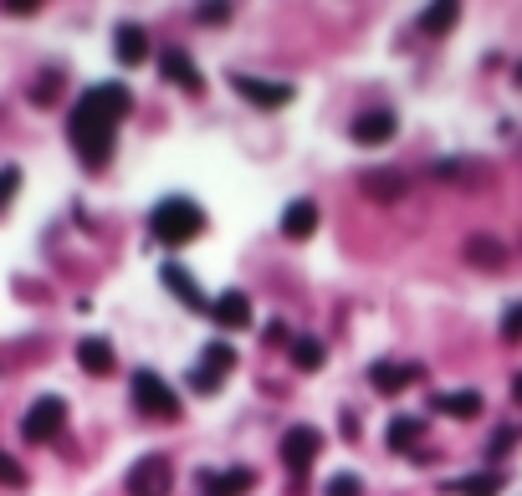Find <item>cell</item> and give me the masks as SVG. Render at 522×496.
Segmentation results:
<instances>
[{
	"label": "cell",
	"instance_id": "13",
	"mask_svg": "<svg viewBox=\"0 0 522 496\" xmlns=\"http://www.w3.org/2000/svg\"><path fill=\"white\" fill-rule=\"evenodd\" d=\"M113 57H118L123 67H139V62L149 57V36H144V26L123 21V26L113 31Z\"/></svg>",
	"mask_w": 522,
	"mask_h": 496
},
{
	"label": "cell",
	"instance_id": "22",
	"mask_svg": "<svg viewBox=\"0 0 522 496\" xmlns=\"http://www.w3.org/2000/svg\"><path fill=\"white\" fill-rule=\"evenodd\" d=\"M466 256H471L476 266H502L507 251H502V241H492V236H471V241H466Z\"/></svg>",
	"mask_w": 522,
	"mask_h": 496
},
{
	"label": "cell",
	"instance_id": "3",
	"mask_svg": "<svg viewBox=\"0 0 522 496\" xmlns=\"http://www.w3.org/2000/svg\"><path fill=\"white\" fill-rule=\"evenodd\" d=\"M128 389H134L139 415H149V420H180V394L169 389V379H164V374L139 369L134 379H128Z\"/></svg>",
	"mask_w": 522,
	"mask_h": 496
},
{
	"label": "cell",
	"instance_id": "11",
	"mask_svg": "<svg viewBox=\"0 0 522 496\" xmlns=\"http://www.w3.org/2000/svg\"><path fill=\"white\" fill-rule=\"evenodd\" d=\"M210 318L221 323V328H231V333H236V328H251V297H246V292H236V287H231V292H221V297L210 302Z\"/></svg>",
	"mask_w": 522,
	"mask_h": 496
},
{
	"label": "cell",
	"instance_id": "16",
	"mask_svg": "<svg viewBox=\"0 0 522 496\" xmlns=\"http://www.w3.org/2000/svg\"><path fill=\"white\" fill-rule=\"evenodd\" d=\"M313 231H318V205H313V200H292V205L282 210V236L308 241Z\"/></svg>",
	"mask_w": 522,
	"mask_h": 496
},
{
	"label": "cell",
	"instance_id": "9",
	"mask_svg": "<svg viewBox=\"0 0 522 496\" xmlns=\"http://www.w3.org/2000/svg\"><path fill=\"white\" fill-rule=\"evenodd\" d=\"M159 282L174 292V297H180L190 312H200V318H205V312H210V302H205V292H200V282L190 277V266H180V261H164L159 266Z\"/></svg>",
	"mask_w": 522,
	"mask_h": 496
},
{
	"label": "cell",
	"instance_id": "19",
	"mask_svg": "<svg viewBox=\"0 0 522 496\" xmlns=\"http://www.w3.org/2000/svg\"><path fill=\"white\" fill-rule=\"evenodd\" d=\"M456 21H461V6H451V0H441V6H425V11H420V31H430V36H446Z\"/></svg>",
	"mask_w": 522,
	"mask_h": 496
},
{
	"label": "cell",
	"instance_id": "34",
	"mask_svg": "<svg viewBox=\"0 0 522 496\" xmlns=\"http://www.w3.org/2000/svg\"><path fill=\"white\" fill-rule=\"evenodd\" d=\"M512 77H517V87H522V62H517V67H512Z\"/></svg>",
	"mask_w": 522,
	"mask_h": 496
},
{
	"label": "cell",
	"instance_id": "27",
	"mask_svg": "<svg viewBox=\"0 0 522 496\" xmlns=\"http://www.w3.org/2000/svg\"><path fill=\"white\" fill-rule=\"evenodd\" d=\"M190 389H200V394H215V389H221V374H215V369H205V364H195V369H190Z\"/></svg>",
	"mask_w": 522,
	"mask_h": 496
},
{
	"label": "cell",
	"instance_id": "30",
	"mask_svg": "<svg viewBox=\"0 0 522 496\" xmlns=\"http://www.w3.org/2000/svg\"><path fill=\"white\" fill-rule=\"evenodd\" d=\"M21 481H26V471L6 456V450H0V486H21Z\"/></svg>",
	"mask_w": 522,
	"mask_h": 496
},
{
	"label": "cell",
	"instance_id": "12",
	"mask_svg": "<svg viewBox=\"0 0 522 496\" xmlns=\"http://www.w3.org/2000/svg\"><path fill=\"white\" fill-rule=\"evenodd\" d=\"M200 486L205 496H241L256 486V471L251 466H236V471H200Z\"/></svg>",
	"mask_w": 522,
	"mask_h": 496
},
{
	"label": "cell",
	"instance_id": "15",
	"mask_svg": "<svg viewBox=\"0 0 522 496\" xmlns=\"http://www.w3.org/2000/svg\"><path fill=\"white\" fill-rule=\"evenodd\" d=\"M369 379H374V389H379V394H400L405 384H415V379H420V364H389V358H379V364L369 369Z\"/></svg>",
	"mask_w": 522,
	"mask_h": 496
},
{
	"label": "cell",
	"instance_id": "17",
	"mask_svg": "<svg viewBox=\"0 0 522 496\" xmlns=\"http://www.w3.org/2000/svg\"><path fill=\"white\" fill-rule=\"evenodd\" d=\"M430 404H435L441 415H451V420H476V415H482V394H476V389H451V394H435Z\"/></svg>",
	"mask_w": 522,
	"mask_h": 496
},
{
	"label": "cell",
	"instance_id": "32",
	"mask_svg": "<svg viewBox=\"0 0 522 496\" xmlns=\"http://www.w3.org/2000/svg\"><path fill=\"white\" fill-rule=\"evenodd\" d=\"M11 16H36V0H6Z\"/></svg>",
	"mask_w": 522,
	"mask_h": 496
},
{
	"label": "cell",
	"instance_id": "33",
	"mask_svg": "<svg viewBox=\"0 0 522 496\" xmlns=\"http://www.w3.org/2000/svg\"><path fill=\"white\" fill-rule=\"evenodd\" d=\"M512 399H517V404H522V374H517V379H512Z\"/></svg>",
	"mask_w": 522,
	"mask_h": 496
},
{
	"label": "cell",
	"instance_id": "8",
	"mask_svg": "<svg viewBox=\"0 0 522 496\" xmlns=\"http://www.w3.org/2000/svg\"><path fill=\"white\" fill-rule=\"evenodd\" d=\"M348 133H354L359 149H379V144H389L400 133V118L389 113V108H369V113L354 118V128H348Z\"/></svg>",
	"mask_w": 522,
	"mask_h": 496
},
{
	"label": "cell",
	"instance_id": "21",
	"mask_svg": "<svg viewBox=\"0 0 522 496\" xmlns=\"http://www.w3.org/2000/svg\"><path fill=\"white\" fill-rule=\"evenodd\" d=\"M323 358H328V353H323L318 338H292V364H297L302 374H318V369H323Z\"/></svg>",
	"mask_w": 522,
	"mask_h": 496
},
{
	"label": "cell",
	"instance_id": "29",
	"mask_svg": "<svg viewBox=\"0 0 522 496\" xmlns=\"http://www.w3.org/2000/svg\"><path fill=\"white\" fill-rule=\"evenodd\" d=\"M502 338H507V343H517V338H522V302H512V307H507V318H502Z\"/></svg>",
	"mask_w": 522,
	"mask_h": 496
},
{
	"label": "cell",
	"instance_id": "20",
	"mask_svg": "<svg viewBox=\"0 0 522 496\" xmlns=\"http://www.w3.org/2000/svg\"><path fill=\"white\" fill-rule=\"evenodd\" d=\"M420 435H425L420 415H395V420H389V450H410Z\"/></svg>",
	"mask_w": 522,
	"mask_h": 496
},
{
	"label": "cell",
	"instance_id": "4",
	"mask_svg": "<svg viewBox=\"0 0 522 496\" xmlns=\"http://www.w3.org/2000/svg\"><path fill=\"white\" fill-rule=\"evenodd\" d=\"M62 425H67V399L62 394H41L31 410H26V420H21V435L31 445H41V440H57Z\"/></svg>",
	"mask_w": 522,
	"mask_h": 496
},
{
	"label": "cell",
	"instance_id": "6",
	"mask_svg": "<svg viewBox=\"0 0 522 496\" xmlns=\"http://www.w3.org/2000/svg\"><path fill=\"white\" fill-rule=\"evenodd\" d=\"M169 486H174V471H169L164 456H144V461L128 466V476H123L128 496H169Z\"/></svg>",
	"mask_w": 522,
	"mask_h": 496
},
{
	"label": "cell",
	"instance_id": "18",
	"mask_svg": "<svg viewBox=\"0 0 522 496\" xmlns=\"http://www.w3.org/2000/svg\"><path fill=\"white\" fill-rule=\"evenodd\" d=\"M502 471H476V476H461V481H446V491H456V496H497L502 491Z\"/></svg>",
	"mask_w": 522,
	"mask_h": 496
},
{
	"label": "cell",
	"instance_id": "10",
	"mask_svg": "<svg viewBox=\"0 0 522 496\" xmlns=\"http://www.w3.org/2000/svg\"><path fill=\"white\" fill-rule=\"evenodd\" d=\"M159 72H164V82H174V87H180V93H190V98L205 93V77L195 72V62H190L180 47H169V52L159 57Z\"/></svg>",
	"mask_w": 522,
	"mask_h": 496
},
{
	"label": "cell",
	"instance_id": "5",
	"mask_svg": "<svg viewBox=\"0 0 522 496\" xmlns=\"http://www.w3.org/2000/svg\"><path fill=\"white\" fill-rule=\"evenodd\" d=\"M231 87L251 108H261V113H277V108H287L297 98L292 82H267V77H246V72H231Z\"/></svg>",
	"mask_w": 522,
	"mask_h": 496
},
{
	"label": "cell",
	"instance_id": "26",
	"mask_svg": "<svg viewBox=\"0 0 522 496\" xmlns=\"http://www.w3.org/2000/svg\"><path fill=\"white\" fill-rule=\"evenodd\" d=\"M16 190H21V169H16V164H6V169H0V210H6V205L16 200Z\"/></svg>",
	"mask_w": 522,
	"mask_h": 496
},
{
	"label": "cell",
	"instance_id": "7",
	"mask_svg": "<svg viewBox=\"0 0 522 496\" xmlns=\"http://www.w3.org/2000/svg\"><path fill=\"white\" fill-rule=\"evenodd\" d=\"M318 450H323V430H313V425H292V430L282 435V461H287L292 476L308 471V466L318 461Z\"/></svg>",
	"mask_w": 522,
	"mask_h": 496
},
{
	"label": "cell",
	"instance_id": "31",
	"mask_svg": "<svg viewBox=\"0 0 522 496\" xmlns=\"http://www.w3.org/2000/svg\"><path fill=\"white\" fill-rule=\"evenodd\" d=\"M200 21H210V26H226V21H231V6H200Z\"/></svg>",
	"mask_w": 522,
	"mask_h": 496
},
{
	"label": "cell",
	"instance_id": "2",
	"mask_svg": "<svg viewBox=\"0 0 522 496\" xmlns=\"http://www.w3.org/2000/svg\"><path fill=\"white\" fill-rule=\"evenodd\" d=\"M149 231H154V241H164V246H190V241L205 231V210H200L190 195H169V200L154 205Z\"/></svg>",
	"mask_w": 522,
	"mask_h": 496
},
{
	"label": "cell",
	"instance_id": "24",
	"mask_svg": "<svg viewBox=\"0 0 522 496\" xmlns=\"http://www.w3.org/2000/svg\"><path fill=\"white\" fill-rule=\"evenodd\" d=\"M364 190H374L379 200H395V195L405 190V179H400V174H389V169H384V174H364Z\"/></svg>",
	"mask_w": 522,
	"mask_h": 496
},
{
	"label": "cell",
	"instance_id": "23",
	"mask_svg": "<svg viewBox=\"0 0 522 496\" xmlns=\"http://www.w3.org/2000/svg\"><path fill=\"white\" fill-rule=\"evenodd\" d=\"M205 369H215V374H231L236 369V348L231 343H205Z\"/></svg>",
	"mask_w": 522,
	"mask_h": 496
},
{
	"label": "cell",
	"instance_id": "1",
	"mask_svg": "<svg viewBox=\"0 0 522 496\" xmlns=\"http://www.w3.org/2000/svg\"><path fill=\"white\" fill-rule=\"evenodd\" d=\"M128 108H134V98H128L123 82H98V87H87V93L72 103V113H67V139H72V149H77V159L87 169H103L108 164L113 133L128 118Z\"/></svg>",
	"mask_w": 522,
	"mask_h": 496
},
{
	"label": "cell",
	"instance_id": "28",
	"mask_svg": "<svg viewBox=\"0 0 522 496\" xmlns=\"http://www.w3.org/2000/svg\"><path fill=\"white\" fill-rule=\"evenodd\" d=\"M517 440H522V430H517V425H502V430L492 435V445H487V450H492V461H497V456H507V450H512Z\"/></svg>",
	"mask_w": 522,
	"mask_h": 496
},
{
	"label": "cell",
	"instance_id": "14",
	"mask_svg": "<svg viewBox=\"0 0 522 496\" xmlns=\"http://www.w3.org/2000/svg\"><path fill=\"white\" fill-rule=\"evenodd\" d=\"M77 364H82V374H93V379H108L118 364H113V343L108 338H82L77 343Z\"/></svg>",
	"mask_w": 522,
	"mask_h": 496
},
{
	"label": "cell",
	"instance_id": "25",
	"mask_svg": "<svg viewBox=\"0 0 522 496\" xmlns=\"http://www.w3.org/2000/svg\"><path fill=\"white\" fill-rule=\"evenodd\" d=\"M323 491H328V496H364V481H359L354 471H338V476H328Z\"/></svg>",
	"mask_w": 522,
	"mask_h": 496
}]
</instances>
